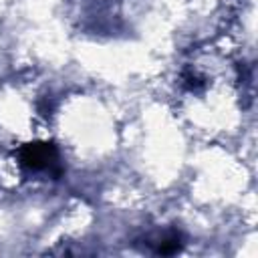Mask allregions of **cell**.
<instances>
[{"label": "cell", "mask_w": 258, "mask_h": 258, "mask_svg": "<svg viewBox=\"0 0 258 258\" xmlns=\"http://www.w3.org/2000/svg\"><path fill=\"white\" fill-rule=\"evenodd\" d=\"M181 250V236L179 234H175V232H171V234H167L165 238H161L159 240V246H157V252L159 254H175V252H179Z\"/></svg>", "instance_id": "7a4b0ae2"}, {"label": "cell", "mask_w": 258, "mask_h": 258, "mask_svg": "<svg viewBox=\"0 0 258 258\" xmlns=\"http://www.w3.org/2000/svg\"><path fill=\"white\" fill-rule=\"evenodd\" d=\"M18 163L30 171H48L52 177L62 175V165H60V155L54 143L48 141H30L24 143L18 153Z\"/></svg>", "instance_id": "6da1fadb"}]
</instances>
